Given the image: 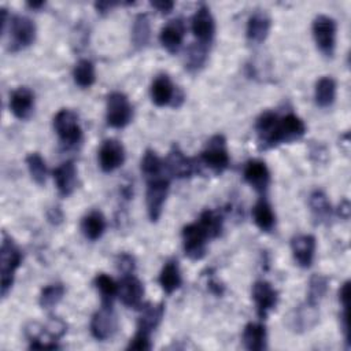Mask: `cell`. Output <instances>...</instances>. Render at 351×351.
Here are the masks:
<instances>
[{
  "label": "cell",
  "instance_id": "1",
  "mask_svg": "<svg viewBox=\"0 0 351 351\" xmlns=\"http://www.w3.org/2000/svg\"><path fill=\"white\" fill-rule=\"evenodd\" d=\"M22 263V252L14 240L4 232L0 247V288L1 296L5 298L14 284L16 269Z\"/></svg>",
  "mask_w": 351,
  "mask_h": 351
},
{
  "label": "cell",
  "instance_id": "2",
  "mask_svg": "<svg viewBox=\"0 0 351 351\" xmlns=\"http://www.w3.org/2000/svg\"><path fill=\"white\" fill-rule=\"evenodd\" d=\"M203 165L210 169L214 174H222L230 163L229 151L226 147V138L222 134L213 136L204 149L200 154Z\"/></svg>",
  "mask_w": 351,
  "mask_h": 351
},
{
  "label": "cell",
  "instance_id": "3",
  "mask_svg": "<svg viewBox=\"0 0 351 351\" xmlns=\"http://www.w3.org/2000/svg\"><path fill=\"white\" fill-rule=\"evenodd\" d=\"M311 30L319 52L326 58H332L336 48V21L328 15H317L313 21Z\"/></svg>",
  "mask_w": 351,
  "mask_h": 351
},
{
  "label": "cell",
  "instance_id": "4",
  "mask_svg": "<svg viewBox=\"0 0 351 351\" xmlns=\"http://www.w3.org/2000/svg\"><path fill=\"white\" fill-rule=\"evenodd\" d=\"M133 118V107L126 95L122 92H112L107 97L106 104V121L108 126L122 129Z\"/></svg>",
  "mask_w": 351,
  "mask_h": 351
},
{
  "label": "cell",
  "instance_id": "5",
  "mask_svg": "<svg viewBox=\"0 0 351 351\" xmlns=\"http://www.w3.org/2000/svg\"><path fill=\"white\" fill-rule=\"evenodd\" d=\"M304 133H306L304 122L298 115L289 112L285 117L278 118L269 143V148L277 147L278 144L299 140L304 136Z\"/></svg>",
  "mask_w": 351,
  "mask_h": 351
},
{
  "label": "cell",
  "instance_id": "6",
  "mask_svg": "<svg viewBox=\"0 0 351 351\" xmlns=\"http://www.w3.org/2000/svg\"><path fill=\"white\" fill-rule=\"evenodd\" d=\"M181 237H182L184 252L189 259L199 261L206 255L207 243L210 237L197 221L184 226L181 232Z\"/></svg>",
  "mask_w": 351,
  "mask_h": 351
},
{
  "label": "cell",
  "instance_id": "7",
  "mask_svg": "<svg viewBox=\"0 0 351 351\" xmlns=\"http://www.w3.org/2000/svg\"><path fill=\"white\" fill-rule=\"evenodd\" d=\"M53 128L60 141L66 145H74L80 143L82 130L78 122V115L69 108H62L53 117Z\"/></svg>",
  "mask_w": 351,
  "mask_h": 351
},
{
  "label": "cell",
  "instance_id": "8",
  "mask_svg": "<svg viewBox=\"0 0 351 351\" xmlns=\"http://www.w3.org/2000/svg\"><path fill=\"white\" fill-rule=\"evenodd\" d=\"M36 25L30 18L14 15L10 19V49L16 52L32 45L36 40Z\"/></svg>",
  "mask_w": 351,
  "mask_h": 351
},
{
  "label": "cell",
  "instance_id": "9",
  "mask_svg": "<svg viewBox=\"0 0 351 351\" xmlns=\"http://www.w3.org/2000/svg\"><path fill=\"white\" fill-rule=\"evenodd\" d=\"M169 188H170L169 178L158 177L155 180L148 181V186L145 192V204H147V213L151 222H158V219L160 218L163 211V204L169 193Z\"/></svg>",
  "mask_w": 351,
  "mask_h": 351
},
{
  "label": "cell",
  "instance_id": "10",
  "mask_svg": "<svg viewBox=\"0 0 351 351\" xmlns=\"http://www.w3.org/2000/svg\"><path fill=\"white\" fill-rule=\"evenodd\" d=\"M118 329L117 314L112 306L101 304V307L93 314L90 319V333L96 340L104 341L114 336Z\"/></svg>",
  "mask_w": 351,
  "mask_h": 351
},
{
  "label": "cell",
  "instance_id": "11",
  "mask_svg": "<svg viewBox=\"0 0 351 351\" xmlns=\"http://www.w3.org/2000/svg\"><path fill=\"white\" fill-rule=\"evenodd\" d=\"M252 299L255 303L256 314L259 319H266L269 313L277 306L278 292L277 289L265 280H259L252 285Z\"/></svg>",
  "mask_w": 351,
  "mask_h": 351
},
{
  "label": "cell",
  "instance_id": "12",
  "mask_svg": "<svg viewBox=\"0 0 351 351\" xmlns=\"http://www.w3.org/2000/svg\"><path fill=\"white\" fill-rule=\"evenodd\" d=\"M151 99L158 107H165L169 104L178 107L177 100H180V103L184 101L182 93H177V88L171 82L170 77L166 74H159L152 81Z\"/></svg>",
  "mask_w": 351,
  "mask_h": 351
},
{
  "label": "cell",
  "instance_id": "13",
  "mask_svg": "<svg viewBox=\"0 0 351 351\" xmlns=\"http://www.w3.org/2000/svg\"><path fill=\"white\" fill-rule=\"evenodd\" d=\"M192 32L197 43L210 45L215 34V21L206 4H200L192 16Z\"/></svg>",
  "mask_w": 351,
  "mask_h": 351
},
{
  "label": "cell",
  "instance_id": "14",
  "mask_svg": "<svg viewBox=\"0 0 351 351\" xmlns=\"http://www.w3.org/2000/svg\"><path fill=\"white\" fill-rule=\"evenodd\" d=\"M118 296L129 308H140L143 306L144 287L134 274H123L118 284Z\"/></svg>",
  "mask_w": 351,
  "mask_h": 351
},
{
  "label": "cell",
  "instance_id": "15",
  "mask_svg": "<svg viewBox=\"0 0 351 351\" xmlns=\"http://www.w3.org/2000/svg\"><path fill=\"white\" fill-rule=\"evenodd\" d=\"M125 162V148L115 138H107L99 148V165L104 173H111Z\"/></svg>",
  "mask_w": 351,
  "mask_h": 351
},
{
  "label": "cell",
  "instance_id": "16",
  "mask_svg": "<svg viewBox=\"0 0 351 351\" xmlns=\"http://www.w3.org/2000/svg\"><path fill=\"white\" fill-rule=\"evenodd\" d=\"M165 169L174 178H189L196 171V163L193 159L185 156L180 147L174 144L165 159Z\"/></svg>",
  "mask_w": 351,
  "mask_h": 351
},
{
  "label": "cell",
  "instance_id": "17",
  "mask_svg": "<svg viewBox=\"0 0 351 351\" xmlns=\"http://www.w3.org/2000/svg\"><path fill=\"white\" fill-rule=\"evenodd\" d=\"M243 176L245 182L254 188L258 193H265L270 184V171L265 162L251 159L245 163Z\"/></svg>",
  "mask_w": 351,
  "mask_h": 351
},
{
  "label": "cell",
  "instance_id": "18",
  "mask_svg": "<svg viewBox=\"0 0 351 351\" xmlns=\"http://www.w3.org/2000/svg\"><path fill=\"white\" fill-rule=\"evenodd\" d=\"M315 237L313 234H298L291 240V251L296 263L308 269L314 262L315 255Z\"/></svg>",
  "mask_w": 351,
  "mask_h": 351
},
{
  "label": "cell",
  "instance_id": "19",
  "mask_svg": "<svg viewBox=\"0 0 351 351\" xmlns=\"http://www.w3.org/2000/svg\"><path fill=\"white\" fill-rule=\"evenodd\" d=\"M185 37V23L181 18L169 21L159 33V41L162 47L170 53H176Z\"/></svg>",
  "mask_w": 351,
  "mask_h": 351
},
{
  "label": "cell",
  "instance_id": "20",
  "mask_svg": "<svg viewBox=\"0 0 351 351\" xmlns=\"http://www.w3.org/2000/svg\"><path fill=\"white\" fill-rule=\"evenodd\" d=\"M271 26L270 16L263 10H256L252 12L247 21L245 36L247 40L252 44H261L269 36Z\"/></svg>",
  "mask_w": 351,
  "mask_h": 351
},
{
  "label": "cell",
  "instance_id": "21",
  "mask_svg": "<svg viewBox=\"0 0 351 351\" xmlns=\"http://www.w3.org/2000/svg\"><path fill=\"white\" fill-rule=\"evenodd\" d=\"M10 110L18 119H29L34 110V93L27 86L16 88L10 97Z\"/></svg>",
  "mask_w": 351,
  "mask_h": 351
},
{
  "label": "cell",
  "instance_id": "22",
  "mask_svg": "<svg viewBox=\"0 0 351 351\" xmlns=\"http://www.w3.org/2000/svg\"><path fill=\"white\" fill-rule=\"evenodd\" d=\"M53 180L60 196H70L77 188V169L74 162L67 160L53 170Z\"/></svg>",
  "mask_w": 351,
  "mask_h": 351
},
{
  "label": "cell",
  "instance_id": "23",
  "mask_svg": "<svg viewBox=\"0 0 351 351\" xmlns=\"http://www.w3.org/2000/svg\"><path fill=\"white\" fill-rule=\"evenodd\" d=\"M163 314H165L163 303H159V304L147 303L145 306H141V314L137 321V329L151 335L159 326L163 318Z\"/></svg>",
  "mask_w": 351,
  "mask_h": 351
},
{
  "label": "cell",
  "instance_id": "24",
  "mask_svg": "<svg viewBox=\"0 0 351 351\" xmlns=\"http://www.w3.org/2000/svg\"><path fill=\"white\" fill-rule=\"evenodd\" d=\"M243 344L250 351H262L266 348L267 332L263 324L250 322L244 326L243 330Z\"/></svg>",
  "mask_w": 351,
  "mask_h": 351
},
{
  "label": "cell",
  "instance_id": "25",
  "mask_svg": "<svg viewBox=\"0 0 351 351\" xmlns=\"http://www.w3.org/2000/svg\"><path fill=\"white\" fill-rule=\"evenodd\" d=\"M158 281H159V285L162 287V289L167 295H171L174 291H177L181 287L182 278H181L178 262L176 259H170L163 265V267L159 273Z\"/></svg>",
  "mask_w": 351,
  "mask_h": 351
},
{
  "label": "cell",
  "instance_id": "26",
  "mask_svg": "<svg viewBox=\"0 0 351 351\" xmlns=\"http://www.w3.org/2000/svg\"><path fill=\"white\" fill-rule=\"evenodd\" d=\"M106 225L107 223H106L104 215L97 210H92L82 218L81 230L88 240L95 241L103 236L106 230Z\"/></svg>",
  "mask_w": 351,
  "mask_h": 351
},
{
  "label": "cell",
  "instance_id": "27",
  "mask_svg": "<svg viewBox=\"0 0 351 351\" xmlns=\"http://www.w3.org/2000/svg\"><path fill=\"white\" fill-rule=\"evenodd\" d=\"M252 218L255 225L262 232H271L276 226V215L273 213L270 203L265 197H261L254 206Z\"/></svg>",
  "mask_w": 351,
  "mask_h": 351
},
{
  "label": "cell",
  "instance_id": "28",
  "mask_svg": "<svg viewBox=\"0 0 351 351\" xmlns=\"http://www.w3.org/2000/svg\"><path fill=\"white\" fill-rule=\"evenodd\" d=\"M278 115L273 111H265L259 115V118L256 119V123H255V130H256V134H258V140H259V145L261 148L263 149H267L269 147V141H270V137L274 132V128L277 125V121H278Z\"/></svg>",
  "mask_w": 351,
  "mask_h": 351
},
{
  "label": "cell",
  "instance_id": "29",
  "mask_svg": "<svg viewBox=\"0 0 351 351\" xmlns=\"http://www.w3.org/2000/svg\"><path fill=\"white\" fill-rule=\"evenodd\" d=\"M314 99L318 107L328 108L336 99V81L332 77H322L315 84Z\"/></svg>",
  "mask_w": 351,
  "mask_h": 351
},
{
  "label": "cell",
  "instance_id": "30",
  "mask_svg": "<svg viewBox=\"0 0 351 351\" xmlns=\"http://www.w3.org/2000/svg\"><path fill=\"white\" fill-rule=\"evenodd\" d=\"M308 206L317 222H325L326 219H329L332 214V206L324 191L321 189L313 191L308 199Z\"/></svg>",
  "mask_w": 351,
  "mask_h": 351
},
{
  "label": "cell",
  "instance_id": "31",
  "mask_svg": "<svg viewBox=\"0 0 351 351\" xmlns=\"http://www.w3.org/2000/svg\"><path fill=\"white\" fill-rule=\"evenodd\" d=\"M151 38V23L147 14H138L132 26V43L137 49L144 48Z\"/></svg>",
  "mask_w": 351,
  "mask_h": 351
},
{
  "label": "cell",
  "instance_id": "32",
  "mask_svg": "<svg viewBox=\"0 0 351 351\" xmlns=\"http://www.w3.org/2000/svg\"><path fill=\"white\" fill-rule=\"evenodd\" d=\"M318 321V311L317 306H313L310 303H304L299 306L295 310V317H293V328L295 330L303 332L310 328H313Z\"/></svg>",
  "mask_w": 351,
  "mask_h": 351
},
{
  "label": "cell",
  "instance_id": "33",
  "mask_svg": "<svg viewBox=\"0 0 351 351\" xmlns=\"http://www.w3.org/2000/svg\"><path fill=\"white\" fill-rule=\"evenodd\" d=\"M197 222L206 230V233L208 234L210 240L217 239L221 234L222 228H223V217L217 210H204L200 214Z\"/></svg>",
  "mask_w": 351,
  "mask_h": 351
},
{
  "label": "cell",
  "instance_id": "34",
  "mask_svg": "<svg viewBox=\"0 0 351 351\" xmlns=\"http://www.w3.org/2000/svg\"><path fill=\"white\" fill-rule=\"evenodd\" d=\"M73 78L74 82L80 88H89L96 81V73H95V64L88 59H81L75 63L73 69Z\"/></svg>",
  "mask_w": 351,
  "mask_h": 351
},
{
  "label": "cell",
  "instance_id": "35",
  "mask_svg": "<svg viewBox=\"0 0 351 351\" xmlns=\"http://www.w3.org/2000/svg\"><path fill=\"white\" fill-rule=\"evenodd\" d=\"M140 167H141V173L144 174L147 181L155 180L158 177H162L160 174L165 167V160H162L154 149H147L143 155Z\"/></svg>",
  "mask_w": 351,
  "mask_h": 351
},
{
  "label": "cell",
  "instance_id": "36",
  "mask_svg": "<svg viewBox=\"0 0 351 351\" xmlns=\"http://www.w3.org/2000/svg\"><path fill=\"white\" fill-rule=\"evenodd\" d=\"M95 287L100 293L101 304L112 306V300L115 296H118V284L107 274L100 273L95 277Z\"/></svg>",
  "mask_w": 351,
  "mask_h": 351
},
{
  "label": "cell",
  "instance_id": "37",
  "mask_svg": "<svg viewBox=\"0 0 351 351\" xmlns=\"http://www.w3.org/2000/svg\"><path fill=\"white\" fill-rule=\"evenodd\" d=\"M328 285H329V280L325 276H322V274L311 276V278L308 281V291H307L306 302L313 306H318L319 302L326 295Z\"/></svg>",
  "mask_w": 351,
  "mask_h": 351
},
{
  "label": "cell",
  "instance_id": "38",
  "mask_svg": "<svg viewBox=\"0 0 351 351\" xmlns=\"http://www.w3.org/2000/svg\"><path fill=\"white\" fill-rule=\"evenodd\" d=\"M207 53H208V45H204L200 43H195L193 45H191L185 56V69H188L189 71L200 70L206 63Z\"/></svg>",
  "mask_w": 351,
  "mask_h": 351
},
{
  "label": "cell",
  "instance_id": "39",
  "mask_svg": "<svg viewBox=\"0 0 351 351\" xmlns=\"http://www.w3.org/2000/svg\"><path fill=\"white\" fill-rule=\"evenodd\" d=\"M64 287L60 282L56 284H49L47 287H44L40 292L38 296V304L41 308L44 310H49L52 307H55L63 298L64 295Z\"/></svg>",
  "mask_w": 351,
  "mask_h": 351
},
{
  "label": "cell",
  "instance_id": "40",
  "mask_svg": "<svg viewBox=\"0 0 351 351\" xmlns=\"http://www.w3.org/2000/svg\"><path fill=\"white\" fill-rule=\"evenodd\" d=\"M26 165L33 181L38 185H43L47 180V165L43 156L38 152H30L26 156Z\"/></svg>",
  "mask_w": 351,
  "mask_h": 351
},
{
  "label": "cell",
  "instance_id": "41",
  "mask_svg": "<svg viewBox=\"0 0 351 351\" xmlns=\"http://www.w3.org/2000/svg\"><path fill=\"white\" fill-rule=\"evenodd\" d=\"M44 330L47 337L51 341H56L59 339H62L67 330V325L64 324V321H62L58 317H51L48 319V322L44 325Z\"/></svg>",
  "mask_w": 351,
  "mask_h": 351
},
{
  "label": "cell",
  "instance_id": "42",
  "mask_svg": "<svg viewBox=\"0 0 351 351\" xmlns=\"http://www.w3.org/2000/svg\"><path fill=\"white\" fill-rule=\"evenodd\" d=\"M128 350H151L152 348V344H151V335L143 332V330H138L134 333V336L130 339L128 347Z\"/></svg>",
  "mask_w": 351,
  "mask_h": 351
},
{
  "label": "cell",
  "instance_id": "43",
  "mask_svg": "<svg viewBox=\"0 0 351 351\" xmlns=\"http://www.w3.org/2000/svg\"><path fill=\"white\" fill-rule=\"evenodd\" d=\"M117 266L118 270H121L123 274H130L134 270V258L130 254H119L117 258Z\"/></svg>",
  "mask_w": 351,
  "mask_h": 351
},
{
  "label": "cell",
  "instance_id": "44",
  "mask_svg": "<svg viewBox=\"0 0 351 351\" xmlns=\"http://www.w3.org/2000/svg\"><path fill=\"white\" fill-rule=\"evenodd\" d=\"M149 4L160 14H169L174 7V1H170V0H155V1H151Z\"/></svg>",
  "mask_w": 351,
  "mask_h": 351
},
{
  "label": "cell",
  "instance_id": "45",
  "mask_svg": "<svg viewBox=\"0 0 351 351\" xmlns=\"http://www.w3.org/2000/svg\"><path fill=\"white\" fill-rule=\"evenodd\" d=\"M47 218L52 225H59L63 221V213L59 207H51L47 211Z\"/></svg>",
  "mask_w": 351,
  "mask_h": 351
},
{
  "label": "cell",
  "instance_id": "46",
  "mask_svg": "<svg viewBox=\"0 0 351 351\" xmlns=\"http://www.w3.org/2000/svg\"><path fill=\"white\" fill-rule=\"evenodd\" d=\"M119 4H121V3H118V1H108V0H103V1H96V3H95V8H96V11H97L99 14L104 15V14H107L108 11H111V8H112V7L119 5Z\"/></svg>",
  "mask_w": 351,
  "mask_h": 351
},
{
  "label": "cell",
  "instance_id": "47",
  "mask_svg": "<svg viewBox=\"0 0 351 351\" xmlns=\"http://www.w3.org/2000/svg\"><path fill=\"white\" fill-rule=\"evenodd\" d=\"M350 295V281H346L339 289V302L341 307H348V296Z\"/></svg>",
  "mask_w": 351,
  "mask_h": 351
},
{
  "label": "cell",
  "instance_id": "48",
  "mask_svg": "<svg viewBox=\"0 0 351 351\" xmlns=\"http://www.w3.org/2000/svg\"><path fill=\"white\" fill-rule=\"evenodd\" d=\"M337 214H339L341 218H344V219L348 218V215H350V203H348L347 199H344V200L339 204Z\"/></svg>",
  "mask_w": 351,
  "mask_h": 351
},
{
  "label": "cell",
  "instance_id": "49",
  "mask_svg": "<svg viewBox=\"0 0 351 351\" xmlns=\"http://www.w3.org/2000/svg\"><path fill=\"white\" fill-rule=\"evenodd\" d=\"M26 4H27V7L32 8V10H40L41 7H44L45 3H44L43 0H40V1H27Z\"/></svg>",
  "mask_w": 351,
  "mask_h": 351
}]
</instances>
